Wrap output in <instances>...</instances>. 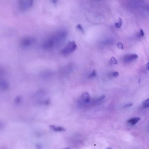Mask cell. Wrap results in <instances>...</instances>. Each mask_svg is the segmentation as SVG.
<instances>
[{
	"label": "cell",
	"mask_w": 149,
	"mask_h": 149,
	"mask_svg": "<svg viewBox=\"0 0 149 149\" xmlns=\"http://www.w3.org/2000/svg\"><path fill=\"white\" fill-rule=\"evenodd\" d=\"M66 35V31L61 30L57 31L49 38L55 47L59 45L65 39Z\"/></svg>",
	"instance_id": "cell-1"
},
{
	"label": "cell",
	"mask_w": 149,
	"mask_h": 149,
	"mask_svg": "<svg viewBox=\"0 0 149 149\" xmlns=\"http://www.w3.org/2000/svg\"><path fill=\"white\" fill-rule=\"evenodd\" d=\"M77 47V46L75 42H69L66 46L62 50V53L65 56L68 55L75 51Z\"/></svg>",
	"instance_id": "cell-2"
},
{
	"label": "cell",
	"mask_w": 149,
	"mask_h": 149,
	"mask_svg": "<svg viewBox=\"0 0 149 149\" xmlns=\"http://www.w3.org/2000/svg\"><path fill=\"white\" fill-rule=\"evenodd\" d=\"M36 42L35 38L28 37L24 38L21 42V45L24 47H27L30 46Z\"/></svg>",
	"instance_id": "cell-3"
},
{
	"label": "cell",
	"mask_w": 149,
	"mask_h": 149,
	"mask_svg": "<svg viewBox=\"0 0 149 149\" xmlns=\"http://www.w3.org/2000/svg\"><path fill=\"white\" fill-rule=\"evenodd\" d=\"M138 57V55L136 54L128 55L125 56L124 57L123 60L125 63H129L135 60Z\"/></svg>",
	"instance_id": "cell-4"
},
{
	"label": "cell",
	"mask_w": 149,
	"mask_h": 149,
	"mask_svg": "<svg viewBox=\"0 0 149 149\" xmlns=\"http://www.w3.org/2000/svg\"><path fill=\"white\" fill-rule=\"evenodd\" d=\"M90 95L87 93L83 94L80 97V101L85 103H88L90 102Z\"/></svg>",
	"instance_id": "cell-5"
},
{
	"label": "cell",
	"mask_w": 149,
	"mask_h": 149,
	"mask_svg": "<svg viewBox=\"0 0 149 149\" xmlns=\"http://www.w3.org/2000/svg\"><path fill=\"white\" fill-rule=\"evenodd\" d=\"M141 118L139 117H134L130 119L127 121L128 123L130 125L133 126L136 124L140 120Z\"/></svg>",
	"instance_id": "cell-6"
},
{
	"label": "cell",
	"mask_w": 149,
	"mask_h": 149,
	"mask_svg": "<svg viewBox=\"0 0 149 149\" xmlns=\"http://www.w3.org/2000/svg\"><path fill=\"white\" fill-rule=\"evenodd\" d=\"M0 87L2 90H6L8 87V84L5 81H1L0 83Z\"/></svg>",
	"instance_id": "cell-7"
},
{
	"label": "cell",
	"mask_w": 149,
	"mask_h": 149,
	"mask_svg": "<svg viewBox=\"0 0 149 149\" xmlns=\"http://www.w3.org/2000/svg\"><path fill=\"white\" fill-rule=\"evenodd\" d=\"M50 128L52 130L56 131L62 132L65 131V130L62 127H56L54 125H51Z\"/></svg>",
	"instance_id": "cell-8"
},
{
	"label": "cell",
	"mask_w": 149,
	"mask_h": 149,
	"mask_svg": "<svg viewBox=\"0 0 149 149\" xmlns=\"http://www.w3.org/2000/svg\"><path fill=\"white\" fill-rule=\"evenodd\" d=\"M142 106L145 108L149 107V98L143 102Z\"/></svg>",
	"instance_id": "cell-9"
},
{
	"label": "cell",
	"mask_w": 149,
	"mask_h": 149,
	"mask_svg": "<svg viewBox=\"0 0 149 149\" xmlns=\"http://www.w3.org/2000/svg\"><path fill=\"white\" fill-rule=\"evenodd\" d=\"M97 76V73L95 70L94 69L92 72L88 77L89 78H92L95 77Z\"/></svg>",
	"instance_id": "cell-10"
},
{
	"label": "cell",
	"mask_w": 149,
	"mask_h": 149,
	"mask_svg": "<svg viewBox=\"0 0 149 149\" xmlns=\"http://www.w3.org/2000/svg\"><path fill=\"white\" fill-rule=\"evenodd\" d=\"M122 25V21L121 19L119 18L118 23H116L115 24V26L117 28H120Z\"/></svg>",
	"instance_id": "cell-11"
},
{
	"label": "cell",
	"mask_w": 149,
	"mask_h": 149,
	"mask_svg": "<svg viewBox=\"0 0 149 149\" xmlns=\"http://www.w3.org/2000/svg\"><path fill=\"white\" fill-rule=\"evenodd\" d=\"M110 61L112 63L115 65L117 64L118 63V62L117 60L114 57H113L111 58Z\"/></svg>",
	"instance_id": "cell-12"
},
{
	"label": "cell",
	"mask_w": 149,
	"mask_h": 149,
	"mask_svg": "<svg viewBox=\"0 0 149 149\" xmlns=\"http://www.w3.org/2000/svg\"><path fill=\"white\" fill-rule=\"evenodd\" d=\"M76 28L77 29H78L81 31V32H82L83 33L84 32V31L82 27V26L80 24L78 25L77 26Z\"/></svg>",
	"instance_id": "cell-13"
},
{
	"label": "cell",
	"mask_w": 149,
	"mask_h": 149,
	"mask_svg": "<svg viewBox=\"0 0 149 149\" xmlns=\"http://www.w3.org/2000/svg\"><path fill=\"white\" fill-rule=\"evenodd\" d=\"M117 46L118 48L119 49L122 50L124 49L123 45L121 43L119 42L118 43Z\"/></svg>",
	"instance_id": "cell-14"
},
{
	"label": "cell",
	"mask_w": 149,
	"mask_h": 149,
	"mask_svg": "<svg viewBox=\"0 0 149 149\" xmlns=\"http://www.w3.org/2000/svg\"><path fill=\"white\" fill-rule=\"evenodd\" d=\"M105 98V96L104 95H103L101 96V97L98 99L97 100V103H98L102 101L103 99H104Z\"/></svg>",
	"instance_id": "cell-15"
},
{
	"label": "cell",
	"mask_w": 149,
	"mask_h": 149,
	"mask_svg": "<svg viewBox=\"0 0 149 149\" xmlns=\"http://www.w3.org/2000/svg\"><path fill=\"white\" fill-rule=\"evenodd\" d=\"M52 73L49 72H46L43 74V76L44 77H49L52 75Z\"/></svg>",
	"instance_id": "cell-16"
},
{
	"label": "cell",
	"mask_w": 149,
	"mask_h": 149,
	"mask_svg": "<svg viewBox=\"0 0 149 149\" xmlns=\"http://www.w3.org/2000/svg\"><path fill=\"white\" fill-rule=\"evenodd\" d=\"M119 75V73L118 72L116 71L114 72H113L112 74V76L113 77H116L118 76Z\"/></svg>",
	"instance_id": "cell-17"
},
{
	"label": "cell",
	"mask_w": 149,
	"mask_h": 149,
	"mask_svg": "<svg viewBox=\"0 0 149 149\" xmlns=\"http://www.w3.org/2000/svg\"><path fill=\"white\" fill-rule=\"evenodd\" d=\"M21 98L20 97H17L15 100V103L17 104H19L21 101Z\"/></svg>",
	"instance_id": "cell-18"
},
{
	"label": "cell",
	"mask_w": 149,
	"mask_h": 149,
	"mask_svg": "<svg viewBox=\"0 0 149 149\" xmlns=\"http://www.w3.org/2000/svg\"><path fill=\"white\" fill-rule=\"evenodd\" d=\"M144 32L142 30L140 29V32H139V35L141 37H143L144 35Z\"/></svg>",
	"instance_id": "cell-19"
},
{
	"label": "cell",
	"mask_w": 149,
	"mask_h": 149,
	"mask_svg": "<svg viewBox=\"0 0 149 149\" xmlns=\"http://www.w3.org/2000/svg\"><path fill=\"white\" fill-rule=\"evenodd\" d=\"M133 104L132 103H128V104H127L125 105V106L124 107H131L133 105Z\"/></svg>",
	"instance_id": "cell-20"
},
{
	"label": "cell",
	"mask_w": 149,
	"mask_h": 149,
	"mask_svg": "<svg viewBox=\"0 0 149 149\" xmlns=\"http://www.w3.org/2000/svg\"><path fill=\"white\" fill-rule=\"evenodd\" d=\"M53 3L55 4L57 3L58 0H51Z\"/></svg>",
	"instance_id": "cell-21"
},
{
	"label": "cell",
	"mask_w": 149,
	"mask_h": 149,
	"mask_svg": "<svg viewBox=\"0 0 149 149\" xmlns=\"http://www.w3.org/2000/svg\"><path fill=\"white\" fill-rule=\"evenodd\" d=\"M146 66L147 69L149 70V62L146 64Z\"/></svg>",
	"instance_id": "cell-22"
},
{
	"label": "cell",
	"mask_w": 149,
	"mask_h": 149,
	"mask_svg": "<svg viewBox=\"0 0 149 149\" xmlns=\"http://www.w3.org/2000/svg\"><path fill=\"white\" fill-rule=\"evenodd\" d=\"M140 79H139V80L138 82V83H139L140 82Z\"/></svg>",
	"instance_id": "cell-23"
}]
</instances>
